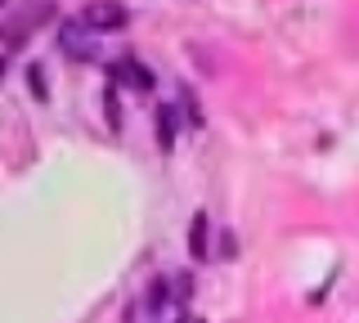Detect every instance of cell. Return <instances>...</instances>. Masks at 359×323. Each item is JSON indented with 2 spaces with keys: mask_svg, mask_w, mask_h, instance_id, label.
<instances>
[{
  "mask_svg": "<svg viewBox=\"0 0 359 323\" xmlns=\"http://www.w3.org/2000/svg\"><path fill=\"white\" fill-rule=\"evenodd\" d=\"M81 23L90 32H121L130 23V14H126L121 0H90V5L81 9Z\"/></svg>",
  "mask_w": 359,
  "mask_h": 323,
  "instance_id": "1",
  "label": "cell"
},
{
  "mask_svg": "<svg viewBox=\"0 0 359 323\" xmlns=\"http://www.w3.org/2000/svg\"><path fill=\"white\" fill-rule=\"evenodd\" d=\"M108 81H112V85L126 81V85H135V90H153V72L144 68L135 54H121V59L112 63V68H108Z\"/></svg>",
  "mask_w": 359,
  "mask_h": 323,
  "instance_id": "2",
  "label": "cell"
},
{
  "mask_svg": "<svg viewBox=\"0 0 359 323\" xmlns=\"http://www.w3.org/2000/svg\"><path fill=\"white\" fill-rule=\"evenodd\" d=\"M59 46L72 54V59H95V32H90L81 18H72V23H63V32H59Z\"/></svg>",
  "mask_w": 359,
  "mask_h": 323,
  "instance_id": "3",
  "label": "cell"
},
{
  "mask_svg": "<svg viewBox=\"0 0 359 323\" xmlns=\"http://www.w3.org/2000/svg\"><path fill=\"white\" fill-rule=\"evenodd\" d=\"M207 233H211L207 211H194V220H189V256H194V261H207V256H211Z\"/></svg>",
  "mask_w": 359,
  "mask_h": 323,
  "instance_id": "4",
  "label": "cell"
},
{
  "mask_svg": "<svg viewBox=\"0 0 359 323\" xmlns=\"http://www.w3.org/2000/svg\"><path fill=\"white\" fill-rule=\"evenodd\" d=\"M175 130H180V113L171 104L157 108V149L162 153H175Z\"/></svg>",
  "mask_w": 359,
  "mask_h": 323,
  "instance_id": "5",
  "label": "cell"
},
{
  "mask_svg": "<svg viewBox=\"0 0 359 323\" xmlns=\"http://www.w3.org/2000/svg\"><path fill=\"white\" fill-rule=\"evenodd\" d=\"M166 292H171V278H153V287H149V315H162L166 310Z\"/></svg>",
  "mask_w": 359,
  "mask_h": 323,
  "instance_id": "6",
  "label": "cell"
},
{
  "mask_svg": "<svg viewBox=\"0 0 359 323\" xmlns=\"http://www.w3.org/2000/svg\"><path fill=\"white\" fill-rule=\"evenodd\" d=\"M104 113H108V126L121 135V104H117V85H108V95H104Z\"/></svg>",
  "mask_w": 359,
  "mask_h": 323,
  "instance_id": "7",
  "label": "cell"
},
{
  "mask_svg": "<svg viewBox=\"0 0 359 323\" xmlns=\"http://www.w3.org/2000/svg\"><path fill=\"white\" fill-rule=\"evenodd\" d=\"M27 85H32V95H36L41 104H45V99H50V90H45V72L36 68V63H32V68H27Z\"/></svg>",
  "mask_w": 359,
  "mask_h": 323,
  "instance_id": "8",
  "label": "cell"
},
{
  "mask_svg": "<svg viewBox=\"0 0 359 323\" xmlns=\"http://www.w3.org/2000/svg\"><path fill=\"white\" fill-rule=\"evenodd\" d=\"M180 104H184L189 121H194V126H202V113H198V104H194V90H189V85H180Z\"/></svg>",
  "mask_w": 359,
  "mask_h": 323,
  "instance_id": "9",
  "label": "cell"
},
{
  "mask_svg": "<svg viewBox=\"0 0 359 323\" xmlns=\"http://www.w3.org/2000/svg\"><path fill=\"white\" fill-rule=\"evenodd\" d=\"M0 72H5V59H0Z\"/></svg>",
  "mask_w": 359,
  "mask_h": 323,
  "instance_id": "10",
  "label": "cell"
},
{
  "mask_svg": "<svg viewBox=\"0 0 359 323\" xmlns=\"http://www.w3.org/2000/svg\"><path fill=\"white\" fill-rule=\"evenodd\" d=\"M0 5H5V0H0Z\"/></svg>",
  "mask_w": 359,
  "mask_h": 323,
  "instance_id": "11",
  "label": "cell"
}]
</instances>
